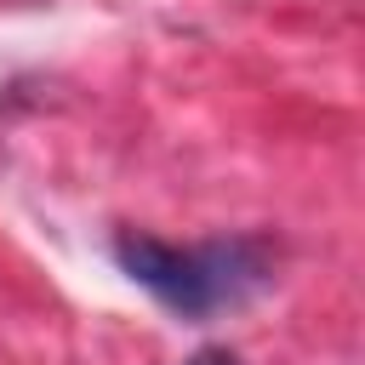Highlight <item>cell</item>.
<instances>
[{
  "label": "cell",
  "instance_id": "cell-1",
  "mask_svg": "<svg viewBox=\"0 0 365 365\" xmlns=\"http://www.w3.org/2000/svg\"><path fill=\"white\" fill-rule=\"evenodd\" d=\"M114 257L143 291H154L171 314H188V319L234 308L268 279L257 240H217V245L182 251V245H165V240H148V234H120Z\"/></svg>",
  "mask_w": 365,
  "mask_h": 365
},
{
  "label": "cell",
  "instance_id": "cell-2",
  "mask_svg": "<svg viewBox=\"0 0 365 365\" xmlns=\"http://www.w3.org/2000/svg\"><path fill=\"white\" fill-rule=\"evenodd\" d=\"M182 365H240V354H234V348H200V354H188Z\"/></svg>",
  "mask_w": 365,
  "mask_h": 365
}]
</instances>
